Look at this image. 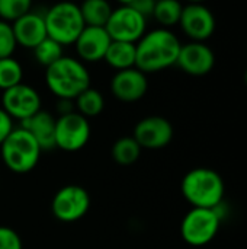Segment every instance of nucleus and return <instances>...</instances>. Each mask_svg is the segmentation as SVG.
<instances>
[{
  "label": "nucleus",
  "instance_id": "1",
  "mask_svg": "<svg viewBox=\"0 0 247 249\" xmlns=\"http://www.w3.org/2000/svg\"><path fill=\"white\" fill-rule=\"evenodd\" d=\"M181 47L179 38L170 29L157 28L146 32L135 44V69L147 74L172 67L178 61Z\"/></svg>",
  "mask_w": 247,
  "mask_h": 249
},
{
  "label": "nucleus",
  "instance_id": "8",
  "mask_svg": "<svg viewBox=\"0 0 247 249\" xmlns=\"http://www.w3.org/2000/svg\"><path fill=\"white\" fill-rule=\"evenodd\" d=\"M90 207L89 193L76 184L66 185L60 188L51 203L52 214L57 220L63 223H73L80 220Z\"/></svg>",
  "mask_w": 247,
  "mask_h": 249
},
{
  "label": "nucleus",
  "instance_id": "16",
  "mask_svg": "<svg viewBox=\"0 0 247 249\" xmlns=\"http://www.w3.org/2000/svg\"><path fill=\"white\" fill-rule=\"evenodd\" d=\"M12 28L16 38V44L29 50H33L39 42H42L48 36L44 13L29 12L19 20L12 23Z\"/></svg>",
  "mask_w": 247,
  "mask_h": 249
},
{
  "label": "nucleus",
  "instance_id": "6",
  "mask_svg": "<svg viewBox=\"0 0 247 249\" xmlns=\"http://www.w3.org/2000/svg\"><path fill=\"white\" fill-rule=\"evenodd\" d=\"M220 225L221 214L218 209H192L181 223V235L188 245L204 247L217 236Z\"/></svg>",
  "mask_w": 247,
  "mask_h": 249
},
{
  "label": "nucleus",
  "instance_id": "13",
  "mask_svg": "<svg viewBox=\"0 0 247 249\" xmlns=\"http://www.w3.org/2000/svg\"><path fill=\"white\" fill-rule=\"evenodd\" d=\"M215 64L213 50L204 42H188L181 47L176 66L191 76H205Z\"/></svg>",
  "mask_w": 247,
  "mask_h": 249
},
{
  "label": "nucleus",
  "instance_id": "3",
  "mask_svg": "<svg viewBox=\"0 0 247 249\" xmlns=\"http://www.w3.org/2000/svg\"><path fill=\"white\" fill-rule=\"evenodd\" d=\"M181 190L192 209H217L223 204L224 181L210 168L189 171L182 179Z\"/></svg>",
  "mask_w": 247,
  "mask_h": 249
},
{
  "label": "nucleus",
  "instance_id": "31",
  "mask_svg": "<svg viewBox=\"0 0 247 249\" xmlns=\"http://www.w3.org/2000/svg\"><path fill=\"white\" fill-rule=\"evenodd\" d=\"M245 83H246V86H247V69H246V71H245Z\"/></svg>",
  "mask_w": 247,
  "mask_h": 249
},
{
  "label": "nucleus",
  "instance_id": "30",
  "mask_svg": "<svg viewBox=\"0 0 247 249\" xmlns=\"http://www.w3.org/2000/svg\"><path fill=\"white\" fill-rule=\"evenodd\" d=\"M74 101H70V99H58L57 101V112H58V117H63V115H68L71 112H74Z\"/></svg>",
  "mask_w": 247,
  "mask_h": 249
},
{
  "label": "nucleus",
  "instance_id": "28",
  "mask_svg": "<svg viewBox=\"0 0 247 249\" xmlns=\"http://www.w3.org/2000/svg\"><path fill=\"white\" fill-rule=\"evenodd\" d=\"M131 9H134L137 13H140L141 16H144L146 19L148 16H153L154 12V6L156 1L154 0H131V1H125Z\"/></svg>",
  "mask_w": 247,
  "mask_h": 249
},
{
  "label": "nucleus",
  "instance_id": "26",
  "mask_svg": "<svg viewBox=\"0 0 247 249\" xmlns=\"http://www.w3.org/2000/svg\"><path fill=\"white\" fill-rule=\"evenodd\" d=\"M16 47H17V44H16V38H15L12 25L0 20V60L13 57Z\"/></svg>",
  "mask_w": 247,
  "mask_h": 249
},
{
  "label": "nucleus",
  "instance_id": "9",
  "mask_svg": "<svg viewBox=\"0 0 247 249\" xmlns=\"http://www.w3.org/2000/svg\"><path fill=\"white\" fill-rule=\"evenodd\" d=\"M90 139L89 120L79 112H71L55 118V147L64 152L83 149Z\"/></svg>",
  "mask_w": 247,
  "mask_h": 249
},
{
  "label": "nucleus",
  "instance_id": "25",
  "mask_svg": "<svg viewBox=\"0 0 247 249\" xmlns=\"http://www.w3.org/2000/svg\"><path fill=\"white\" fill-rule=\"evenodd\" d=\"M32 9L31 0H0V20L15 23Z\"/></svg>",
  "mask_w": 247,
  "mask_h": 249
},
{
  "label": "nucleus",
  "instance_id": "21",
  "mask_svg": "<svg viewBox=\"0 0 247 249\" xmlns=\"http://www.w3.org/2000/svg\"><path fill=\"white\" fill-rule=\"evenodd\" d=\"M74 107L84 118L98 117L105 108V98L98 89L89 88L74 99Z\"/></svg>",
  "mask_w": 247,
  "mask_h": 249
},
{
  "label": "nucleus",
  "instance_id": "29",
  "mask_svg": "<svg viewBox=\"0 0 247 249\" xmlns=\"http://www.w3.org/2000/svg\"><path fill=\"white\" fill-rule=\"evenodd\" d=\"M13 128H15L13 127V120L0 107V146L6 140V137L12 133Z\"/></svg>",
  "mask_w": 247,
  "mask_h": 249
},
{
  "label": "nucleus",
  "instance_id": "22",
  "mask_svg": "<svg viewBox=\"0 0 247 249\" xmlns=\"http://www.w3.org/2000/svg\"><path fill=\"white\" fill-rule=\"evenodd\" d=\"M183 6L176 0H160L156 1L153 18L162 25V28L169 29L179 23Z\"/></svg>",
  "mask_w": 247,
  "mask_h": 249
},
{
  "label": "nucleus",
  "instance_id": "10",
  "mask_svg": "<svg viewBox=\"0 0 247 249\" xmlns=\"http://www.w3.org/2000/svg\"><path fill=\"white\" fill-rule=\"evenodd\" d=\"M1 109L22 123L41 111V96L32 86L20 83L1 93Z\"/></svg>",
  "mask_w": 247,
  "mask_h": 249
},
{
  "label": "nucleus",
  "instance_id": "20",
  "mask_svg": "<svg viewBox=\"0 0 247 249\" xmlns=\"http://www.w3.org/2000/svg\"><path fill=\"white\" fill-rule=\"evenodd\" d=\"M141 147L140 144L134 140L132 136H125L118 139L114 146H112V159L115 160V163L121 165V166H130L134 165L140 156H141Z\"/></svg>",
  "mask_w": 247,
  "mask_h": 249
},
{
  "label": "nucleus",
  "instance_id": "19",
  "mask_svg": "<svg viewBox=\"0 0 247 249\" xmlns=\"http://www.w3.org/2000/svg\"><path fill=\"white\" fill-rule=\"evenodd\" d=\"M79 7L84 26L93 28H105L114 9L105 0H86Z\"/></svg>",
  "mask_w": 247,
  "mask_h": 249
},
{
  "label": "nucleus",
  "instance_id": "2",
  "mask_svg": "<svg viewBox=\"0 0 247 249\" xmlns=\"http://www.w3.org/2000/svg\"><path fill=\"white\" fill-rule=\"evenodd\" d=\"M45 83L58 99L74 101L90 88V74L79 58L64 55L45 70Z\"/></svg>",
  "mask_w": 247,
  "mask_h": 249
},
{
  "label": "nucleus",
  "instance_id": "11",
  "mask_svg": "<svg viewBox=\"0 0 247 249\" xmlns=\"http://www.w3.org/2000/svg\"><path fill=\"white\" fill-rule=\"evenodd\" d=\"M141 149H162L173 139V125L160 115H150L137 123L132 133Z\"/></svg>",
  "mask_w": 247,
  "mask_h": 249
},
{
  "label": "nucleus",
  "instance_id": "27",
  "mask_svg": "<svg viewBox=\"0 0 247 249\" xmlns=\"http://www.w3.org/2000/svg\"><path fill=\"white\" fill-rule=\"evenodd\" d=\"M0 249H23L19 233L12 228L0 226Z\"/></svg>",
  "mask_w": 247,
  "mask_h": 249
},
{
  "label": "nucleus",
  "instance_id": "4",
  "mask_svg": "<svg viewBox=\"0 0 247 249\" xmlns=\"http://www.w3.org/2000/svg\"><path fill=\"white\" fill-rule=\"evenodd\" d=\"M41 147L35 139L22 127L13 128L0 146L3 163L16 174L32 171L41 158Z\"/></svg>",
  "mask_w": 247,
  "mask_h": 249
},
{
  "label": "nucleus",
  "instance_id": "12",
  "mask_svg": "<svg viewBox=\"0 0 247 249\" xmlns=\"http://www.w3.org/2000/svg\"><path fill=\"white\" fill-rule=\"evenodd\" d=\"M179 25L194 42H204L215 31V18L207 6L191 3L183 6Z\"/></svg>",
  "mask_w": 247,
  "mask_h": 249
},
{
  "label": "nucleus",
  "instance_id": "7",
  "mask_svg": "<svg viewBox=\"0 0 247 249\" xmlns=\"http://www.w3.org/2000/svg\"><path fill=\"white\" fill-rule=\"evenodd\" d=\"M147 19L131 9L125 1L112 9L111 18L105 26L112 41L137 44L146 34Z\"/></svg>",
  "mask_w": 247,
  "mask_h": 249
},
{
  "label": "nucleus",
  "instance_id": "5",
  "mask_svg": "<svg viewBox=\"0 0 247 249\" xmlns=\"http://www.w3.org/2000/svg\"><path fill=\"white\" fill-rule=\"evenodd\" d=\"M44 19L47 35L63 47L74 44L84 29L80 7L74 3L61 1L51 6L44 13Z\"/></svg>",
  "mask_w": 247,
  "mask_h": 249
},
{
  "label": "nucleus",
  "instance_id": "24",
  "mask_svg": "<svg viewBox=\"0 0 247 249\" xmlns=\"http://www.w3.org/2000/svg\"><path fill=\"white\" fill-rule=\"evenodd\" d=\"M23 69L20 63L13 58H1L0 60V89L4 92L16 85L23 83Z\"/></svg>",
  "mask_w": 247,
  "mask_h": 249
},
{
  "label": "nucleus",
  "instance_id": "17",
  "mask_svg": "<svg viewBox=\"0 0 247 249\" xmlns=\"http://www.w3.org/2000/svg\"><path fill=\"white\" fill-rule=\"evenodd\" d=\"M20 127L35 139L41 150H51L55 147V118L49 112L41 109L33 117L22 121Z\"/></svg>",
  "mask_w": 247,
  "mask_h": 249
},
{
  "label": "nucleus",
  "instance_id": "18",
  "mask_svg": "<svg viewBox=\"0 0 247 249\" xmlns=\"http://www.w3.org/2000/svg\"><path fill=\"white\" fill-rule=\"evenodd\" d=\"M116 71L135 67V44L112 41L103 58Z\"/></svg>",
  "mask_w": 247,
  "mask_h": 249
},
{
  "label": "nucleus",
  "instance_id": "15",
  "mask_svg": "<svg viewBox=\"0 0 247 249\" xmlns=\"http://www.w3.org/2000/svg\"><path fill=\"white\" fill-rule=\"evenodd\" d=\"M111 42L112 39L105 28L84 26L74 42V47L82 63H96L105 58Z\"/></svg>",
  "mask_w": 247,
  "mask_h": 249
},
{
  "label": "nucleus",
  "instance_id": "23",
  "mask_svg": "<svg viewBox=\"0 0 247 249\" xmlns=\"http://www.w3.org/2000/svg\"><path fill=\"white\" fill-rule=\"evenodd\" d=\"M33 57L41 66L48 69L49 66L55 64L60 58L64 57L63 45L58 44L57 41L51 39L49 36H47L42 42H39L33 48Z\"/></svg>",
  "mask_w": 247,
  "mask_h": 249
},
{
  "label": "nucleus",
  "instance_id": "14",
  "mask_svg": "<svg viewBox=\"0 0 247 249\" xmlns=\"http://www.w3.org/2000/svg\"><path fill=\"white\" fill-rule=\"evenodd\" d=\"M147 76L135 67L116 71L111 80L112 95L122 102L140 101L147 93Z\"/></svg>",
  "mask_w": 247,
  "mask_h": 249
}]
</instances>
